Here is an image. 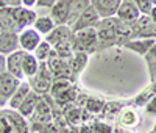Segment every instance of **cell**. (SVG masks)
I'll return each instance as SVG.
<instances>
[{
	"instance_id": "7",
	"label": "cell",
	"mask_w": 156,
	"mask_h": 133,
	"mask_svg": "<svg viewBox=\"0 0 156 133\" xmlns=\"http://www.w3.org/2000/svg\"><path fill=\"white\" fill-rule=\"evenodd\" d=\"M115 119H117L119 127L123 128V130L136 128L140 124V114H139L137 108L136 106H129V105H125L123 108L120 110V113L117 114Z\"/></svg>"
},
{
	"instance_id": "41",
	"label": "cell",
	"mask_w": 156,
	"mask_h": 133,
	"mask_svg": "<svg viewBox=\"0 0 156 133\" xmlns=\"http://www.w3.org/2000/svg\"><path fill=\"white\" fill-rule=\"evenodd\" d=\"M148 17L151 19V22H154L156 24V5L151 8V11H150V14H148Z\"/></svg>"
},
{
	"instance_id": "2",
	"label": "cell",
	"mask_w": 156,
	"mask_h": 133,
	"mask_svg": "<svg viewBox=\"0 0 156 133\" xmlns=\"http://www.w3.org/2000/svg\"><path fill=\"white\" fill-rule=\"evenodd\" d=\"M0 133H31L28 122L17 111L2 108L0 110Z\"/></svg>"
},
{
	"instance_id": "46",
	"label": "cell",
	"mask_w": 156,
	"mask_h": 133,
	"mask_svg": "<svg viewBox=\"0 0 156 133\" xmlns=\"http://www.w3.org/2000/svg\"><path fill=\"white\" fill-rule=\"evenodd\" d=\"M148 133H156V131H148Z\"/></svg>"
},
{
	"instance_id": "5",
	"label": "cell",
	"mask_w": 156,
	"mask_h": 133,
	"mask_svg": "<svg viewBox=\"0 0 156 133\" xmlns=\"http://www.w3.org/2000/svg\"><path fill=\"white\" fill-rule=\"evenodd\" d=\"M27 82H28V85H30L33 92H36V94H39V96H45L47 92L51 89L53 78H51L45 63H41V64H39V69H37L36 75L28 78Z\"/></svg>"
},
{
	"instance_id": "14",
	"label": "cell",
	"mask_w": 156,
	"mask_h": 133,
	"mask_svg": "<svg viewBox=\"0 0 156 133\" xmlns=\"http://www.w3.org/2000/svg\"><path fill=\"white\" fill-rule=\"evenodd\" d=\"M0 30L16 35L20 33V28L14 16V8H0Z\"/></svg>"
},
{
	"instance_id": "3",
	"label": "cell",
	"mask_w": 156,
	"mask_h": 133,
	"mask_svg": "<svg viewBox=\"0 0 156 133\" xmlns=\"http://www.w3.org/2000/svg\"><path fill=\"white\" fill-rule=\"evenodd\" d=\"M73 49L75 52L86 53V55L98 52V39L95 28H87L73 33Z\"/></svg>"
},
{
	"instance_id": "42",
	"label": "cell",
	"mask_w": 156,
	"mask_h": 133,
	"mask_svg": "<svg viewBox=\"0 0 156 133\" xmlns=\"http://www.w3.org/2000/svg\"><path fill=\"white\" fill-rule=\"evenodd\" d=\"M5 72V57L0 55V74Z\"/></svg>"
},
{
	"instance_id": "36",
	"label": "cell",
	"mask_w": 156,
	"mask_h": 133,
	"mask_svg": "<svg viewBox=\"0 0 156 133\" xmlns=\"http://www.w3.org/2000/svg\"><path fill=\"white\" fill-rule=\"evenodd\" d=\"M144 108H145V113L148 116H156V96L144 106Z\"/></svg>"
},
{
	"instance_id": "39",
	"label": "cell",
	"mask_w": 156,
	"mask_h": 133,
	"mask_svg": "<svg viewBox=\"0 0 156 133\" xmlns=\"http://www.w3.org/2000/svg\"><path fill=\"white\" fill-rule=\"evenodd\" d=\"M148 64V74L151 83H156V63H147Z\"/></svg>"
},
{
	"instance_id": "27",
	"label": "cell",
	"mask_w": 156,
	"mask_h": 133,
	"mask_svg": "<svg viewBox=\"0 0 156 133\" xmlns=\"http://www.w3.org/2000/svg\"><path fill=\"white\" fill-rule=\"evenodd\" d=\"M53 52L55 55L61 60H69L73 57L75 53V49H73V38L69 39V41H64V42H59L53 47Z\"/></svg>"
},
{
	"instance_id": "1",
	"label": "cell",
	"mask_w": 156,
	"mask_h": 133,
	"mask_svg": "<svg viewBox=\"0 0 156 133\" xmlns=\"http://www.w3.org/2000/svg\"><path fill=\"white\" fill-rule=\"evenodd\" d=\"M95 31L98 39V52L112 49L115 46L123 47L128 41H131V28L122 24L117 17L100 19Z\"/></svg>"
},
{
	"instance_id": "31",
	"label": "cell",
	"mask_w": 156,
	"mask_h": 133,
	"mask_svg": "<svg viewBox=\"0 0 156 133\" xmlns=\"http://www.w3.org/2000/svg\"><path fill=\"white\" fill-rule=\"evenodd\" d=\"M70 105H67L66 110H64V119H66L67 122H70L72 125H75V124H78L81 121V108H78V106H70Z\"/></svg>"
},
{
	"instance_id": "34",
	"label": "cell",
	"mask_w": 156,
	"mask_h": 133,
	"mask_svg": "<svg viewBox=\"0 0 156 133\" xmlns=\"http://www.w3.org/2000/svg\"><path fill=\"white\" fill-rule=\"evenodd\" d=\"M89 128L92 133H111L112 131V127L106 122H103V121H95Z\"/></svg>"
},
{
	"instance_id": "40",
	"label": "cell",
	"mask_w": 156,
	"mask_h": 133,
	"mask_svg": "<svg viewBox=\"0 0 156 133\" xmlns=\"http://www.w3.org/2000/svg\"><path fill=\"white\" fill-rule=\"evenodd\" d=\"M22 6H25V8L36 6V0H23V2H22Z\"/></svg>"
},
{
	"instance_id": "21",
	"label": "cell",
	"mask_w": 156,
	"mask_h": 133,
	"mask_svg": "<svg viewBox=\"0 0 156 133\" xmlns=\"http://www.w3.org/2000/svg\"><path fill=\"white\" fill-rule=\"evenodd\" d=\"M31 92V88L28 85V82H20V85L17 86V89L14 91V94L11 96V99L8 100V106H9V110H17L20 103L25 100V97H27L28 94Z\"/></svg>"
},
{
	"instance_id": "23",
	"label": "cell",
	"mask_w": 156,
	"mask_h": 133,
	"mask_svg": "<svg viewBox=\"0 0 156 133\" xmlns=\"http://www.w3.org/2000/svg\"><path fill=\"white\" fill-rule=\"evenodd\" d=\"M87 58H89V55H86V53L75 52V53H73V57L67 60L69 68H70V72H72V75H73V80L78 77V74H80V72L86 68V64H87Z\"/></svg>"
},
{
	"instance_id": "45",
	"label": "cell",
	"mask_w": 156,
	"mask_h": 133,
	"mask_svg": "<svg viewBox=\"0 0 156 133\" xmlns=\"http://www.w3.org/2000/svg\"><path fill=\"white\" fill-rule=\"evenodd\" d=\"M151 131H156V124H154V127H153V130Z\"/></svg>"
},
{
	"instance_id": "20",
	"label": "cell",
	"mask_w": 156,
	"mask_h": 133,
	"mask_svg": "<svg viewBox=\"0 0 156 133\" xmlns=\"http://www.w3.org/2000/svg\"><path fill=\"white\" fill-rule=\"evenodd\" d=\"M30 119L34 124H45V122L51 121V108H50V105L47 103L45 96H42L41 102L37 103L36 110H34V113H33V116Z\"/></svg>"
},
{
	"instance_id": "28",
	"label": "cell",
	"mask_w": 156,
	"mask_h": 133,
	"mask_svg": "<svg viewBox=\"0 0 156 133\" xmlns=\"http://www.w3.org/2000/svg\"><path fill=\"white\" fill-rule=\"evenodd\" d=\"M156 96V83H150L144 91H140L134 99V105L136 106H145L153 97Z\"/></svg>"
},
{
	"instance_id": "25",
	"label": "cell",
	"mask_w": 156,
	"mask_h": 133,
	"mask_svg": "<svg viewBox=\"0 0 156 133\" xmlns=\"http://www.w3.org/2000/svg\"><path fill=\"white\" fill-rule=\"evenodd\" d=\"M37 69H39V61L34 58V55L33 53H25L23 61H22V74H23V77L31 78L33 75H36Z\"/></svg>"
},
{
	"instance_id": "37",
	"label": "cell",
	"mask_w": 156,
	"mask_h": 133,
	"mask_svg": "<svg viewBox=\"0 0 156 133\" xmlns=\"http://www.w3.org/2000/svg\"><path fill=\"white\" fill-rule=\"evenodd\" d=\"M55 5V0H36V6L37 8H44V9H51Z\"/></svg>"
},
{
	"instance_id": "43",
	"label": "cell",
	"mask_w": 156,
	"mask_h": 133,
	"mask_svg": "<svg viewBox=\"0 0 156 133\" xmlns=\"http://www.w3.org/2000/svg\"><path fill=\"white\" fill-rule=\"evenodd\" d=\"M111 133H128V130H123V128H120V127H115V128H112Z\"/></svg>"
},
{
	"instance_id": "13",
	"label": "cell",
	"mask_w": 156,
	"mask_h": 133,
	"mask_svg": "<svg viewBox=\"0 0 156 133\" xmlns=\"http://www.w3.org/2000/svg\"><path fill=\"white\" fill-rule=\"evenodd\" d=\"M70 16V0H56L53 8L50 9V17L53 19L55 25H67Z\"/></svg>"
},
{
	"instance_id": "15",
	"label": "cell",
	"mask_w": 156,
	"mask_h": 133,
	"mask_svg": "<svg viewBox=\"0 0 156 133\" xmlns=\"http://www.w3.org/2000/svg\"><path fill=\"white\" fill-rule=\"evenodd\" d=\"M19 85H20V80H17L16 77H12L6 71L2 72L0 74V97L8 102L11 99V96L14 94V91L17 89Z\"/></svg>"
},
{
	"instance_id": "6",
	"label": "cell",
	"mask_w": 156,
	"mask_h": 133,
	"mask_svg": "<svg viewBox=\"0 0 156 133\" xmlns=\"http://www.w3.org/2000/svg\"><path fill=\"white\" fill-rule=\"evenodd\" d=\"M131 39H153L156 41V24L148 16H140L131 27Z\"/></svg>"
},
{
	"instance_id": "17",
	"label": "cell",
	"mask_w": 156,
	"mask_h": 133,
	"mask_svg": "<svg viewBox=\"0 0 156 133\" xmlns=\"http://www.w3.org/2000/svg\"><path fill=\"white\" fill-rule=\"evenodd\" d=\"M19 50V38L16 33H6L0 30V55L8 57Z\"/></svg>"
},
{
	"instance_id": "32",
	"label": "cell",
	"mask_w": 156,
	"mask_h": 133,
	"mask_svg": "<svg viewBox=\"0 0 156 133\" xmlns=\"http://www.w3.org/2000/svg\"><path fill=\"white\" fill-rule=\"evenodd\" d=\"M51 50H53V47H51L48 42L41 41V44H39V46L36 47V50H34V58H36L37 61H44V63H45V61L48 60V57H50Z\"/></svg>"
},
{
	"instance_id": "4",
	"label": "cell",
	"mask_w": 156,
	"mask_h": 133,
	"mask_svg": "<svg viewBox=\"0 0 156 133\" xmlns=\"http://www.w3.org/2000/svg\"><path fill=\"white\" fill-rule=\"evenodd\" d=\"M45 66H47L51 78H53V82H58V80H69V82H73V75L70 72L67 60L58 58L53 50H51L48 60L45 61Z\"/></svg>"
},
{
	"instance_id": "8",
	"label": "cell",
	"mask_w": 156,
	"mask_h": 133,
	"mask_svg": "<svg viewBox=\"0 0 156 133\" xmlns=\"http://www.w3.org/2000/svg\"><path fill=\"white\" fill-rule=\"evenodd\" d=\"M115 17L122 24L131 27L140 17V13H139V9H137V6L133 0H120V6L117 9Z\"/></svg>"
},
{
	"instance_id": "35",
	"label": "cell",
	"mask_w": 156,
	"mask_h": 133,
	"mask_svg": "<svg viewBox=\"0 0 156 133\" xmlns=\"http://www.w3.org/2000/svg\"><path fill=\"white\" fill-rule=\"evenodd\" d=\"M22 5V0H0V8H17Z\"/></svg>"
},
{
	"instance_id": "10",
	"label": "cell",
	"mask_w": 156,
	"mask_h": 133,
	"mask_svg": "<svg viewBox=\"0 0 156 133\" xmlns=\"http://www.w3.org/2000/svg\"><path fill=\"white\" fill-rule=\"evenodd\" d=\"M19 49L25 53H31L36 50V47L41 44V35L34 28H25L19 35Z\"/></svg>"
},
{
	"instance_id": "30",
	"label": "cell",
	"mask_w": 156,
	"mask_h": 133,
	"mask_svg": "<svg viewBox=\"0 0 156 133\" xmlns=\"http://www.w3.org/2000/svg\"><path fill=\"white\" fill-rule=\"evenodd\" d=\"M103 106H105V100H103L101 97H97V96H90V97H87L86 102H84L86 111L94 113V114H95V113H101Z\"/></svg>"
},
{
	"instance_id": "22",
	"label": "cell",
	"mask_w": 156,
	"mask_h": 133,
	"mask_svg": "<svg viewBox=\"0 0 156 133\" xmlns=\"http://www.w3.org/2000/svg\"><path fill=\"white\" fill-rule=\"evenodd\" d=\"M154 42L156 41H153V39H131V41H128L123 47L137 53V55H140V57H145Z\"/></svg>"
},
{
	"instance_id": "33",
	"label": "cell",
	"mask_w": 156,
	"mask_h": 133,
	"mask_svg": "<svg viewBox=\"0 0 156 133\" xmlns=\"http://www.w3.org/2000/svg\"><path fill=\"white\" fill-rule=\"evenodd\" d=\"M134 3H136V6H137V9L140 13V16H148L151 8L154 6L153 5V0H136Z\"/></svg>"
},
{
	"instance_id": "16",
	"label": "cell",
	"mask_w": 156,
	"mask_h": 133,
	"mask_svg": "<svg viewBox=\"0 0 156 133\" xmlns=\"http://www.w3.org/2000/svg\"><path fill=\"white\" fill-rule=\"evenodd\" d=\"M14 16H16V20H17V25H19L20 31L25 30V28H30V25H33L34 20L37 19V14H36L34 9L25 8L22 5L14 8Z\"/></svg>"
},
{
	"instance_id": "12",
	"label": "cell",
	"mask_w": 156,
	"mask_h": 133,
	"mask_svg": "<svg viewBox=\"0 0 156 133\" xmlns=\"http://www.w3.org/2000/svg\"><path fill=\"white\" fill-rule=\"evenodd\" d=\"M23 57H25V52H22L20 49L12 52L11 55L5 57V71L8 74H11L12 77H16L17 80L23 78V74H22V61H23Z\"/></svg>"
},
{
	"instance_id": "44",
	"label": "cell",
	"mask_w": 156,
	"mask_h": 133,
	"mask_svg": "<svg viewBox=\"0 0 156 133\" xmlns=\"http://www.w3.org/2000/svg\"><path fill=\"white\" fill-rule=\"evenodd\" d=\"M8 102L5 100V99H2V97H0V110H2V108H5V105H6Z\"/></svg>"
},
{
	"instance_id": "38",
	"label": "cell",
	"mask_w": 156,
	"mask_h": 133,
	"mask_svg": "<svg viewBox=\"0 0 156 133\" xmlns=\"http://www.w3.org/2000/svg\"><path fill=\"white\" fill-rule=\"evenodd\" d=\"M147 63H156V42L151 46V49L148 50V53L144 57Z\"/></svg>"
},
{
	"instance_id": "11",
	"label": "cell",
	"mask_w": 156,
	"mask_h": 133,
	"mask_svg": "<svg viewBox=\"0 0 156 133\" xmlns=\"http://www.w3.org/2000/svg\"><path fill=\"white\" fill-rule=\"evenodd\" d=\"M90 6L95 9L100 19H111L115 17L120 0H90Z\"/></svg>"
},
{
	"instance_id": "29",
	"label": "cell",
	"mask_w": 156,
	"mask_h": 133,
	"mask_svg": "<svg viewBox=\"0 0 156 133\" xmlns=\"http://www.w3.org/2000/svg\"><path fill=\"white\" fill-rule=\"evenodd\" d=\"M125 106V103L122 102H111V103H105L101 110V117L105 119H111V117H117V114L120 113V110Z\"/></svg>"
},
{
	"instance_id": "18",
	"label": "cell",
	"mask_w": 156,
	"mask_h": 133,
	"mask_svg": "<svg viewBox=\"0 0 156 133\" xmlns=\"http://www.w3.org/2000/svg\"><path fill=\"white\" fill-rule=\"evenodd\" d=\"M72 38H73V33H72V30L69 28V27L67 25H59V27H55V28L45 36L44 41L48 42L51 47H55L56 44L69 41V39H72Z\"/></svg>"
},
{
	"instance_id": "26",
	"label": "cell",
	"mask_w": 156,
	"mask_h": 133,
	"mask_svg": "<svg viewBox=\"0 0 156 133\" xmlns=\"http://www.w3.org/2000/svg\"><path fill=\"white\" fill-rule=\"evenodd\" d=\"M55 22H53V19H51L50 16H37V19L34 20V24H33V28L39 33V35H48L51 30L55 28Z\"/></svg>"
},
{
	"instance_id": "24",
	"label": "cell",
	"mask_w": 156,
	"mask_h": 133,
	"mask_svg": "<svg viewBox=\"0 0 156 133\" xmlns=\"http://www.w3.org/2000/svg\"><path fill=\"white\" fill-rule=\"evenodd\" d=\"M87 6H90V0H70V16L67 20L69 28L76 22V19L80 17V14Z\"/></svg>"
},
{
	"instance_id": "19",
	"label": "cell",
	"mask_w": 156,
	"mask_h": 133,
	"mask_svg": "<svg viewBox=\"0 0 156 133\" xmlns=\"http://www.w3.org/2000/svg\"><path fill=\"white\" fill-rule=\"evenodd\" d=\"M41 99H42V96H39V94H36V92H30V94L25 97V100L20 103V106L16 110L22 117H25V119H30L31 116H33V113H34V110H36V106H37V103L41 102Z\"/></svg>"
},
{
	"instance_id": "9",
	"label": "cell",
	"mask_w": 156,
	"mask_h": 133,
	"mask_svg": "<svg viewBox=\"0 0 156 133\" xmlns=\"http://www.w3.org/2000/svg\"><path fill=\"white\" fill-rule=\"evenodd\" d=\"M98 22H100V17L95 13V9L92 6H87L80 14V17L76 19V22L70 27V30H72V33H76L81 30H87V28H95Z\"/></svg>"
}]
</instances>
